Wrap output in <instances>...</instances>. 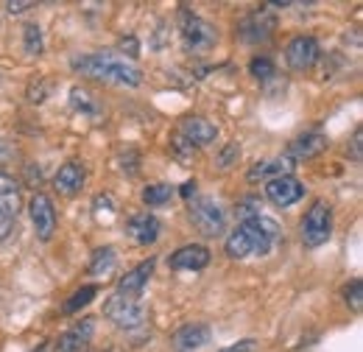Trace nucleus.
Here are the masks:
<instances>
[{
  "mask_svg": "<svg viewBox=\"0 0 363 352\" xmlns=\"http://www.w3.org/2000/svg\"><path fill=\"white\" fill-rule=\"evenodd\" d=\"M70 67L82 76H90L95 82H106V84H118V87H140L143 84V70L112 50L73 56Z\"/></svg>",
  "mask_w": 363,
  "mask_h": 352,
  "instance_id": "obj_1",
  "label": "nucleus"
},
{
  "mask_svg": "<svg viewBox=\"0 0 363 352\" xmlns=\"http://www.w3.org/2000/svg\"><path fill=\"white\" fill-rule=\"evenodd\" d=\"M179 31H182V45L187 53H207L210 48H216L218 43V28L213 23H207L204 17L199 14H190V11H179Z\"/></svg>",
  "mask_w": 363,
  "mask_h": 352,
  "instance_id": "obj_2",
  "label": "nucleus"
},
{
  "mask_svg": "<svg viewBox=\"0 0 363 352\" xmlns=\"http://www.w3.org/2000/svg\"><path fill=\"white\" fill-rule=\"evenodd\" d=\"M190 224L204 235V238H216L227 229V210L221 207V202L210 199V196H201L196 202H190Z\"/></svg>",
  "mask_w": 363,
  "mask_h": 352,
  "instance_id": "obj_3",
  "label": "nucleus"
},
{
  "mask_svg": "<svg viewBox=\"0 0 363 352\" xmlns=\"http://www.w3.org/2000/svg\"><path fill=\"white\" fill-rule=\"evenodd\" d=\"M330 235H333V210L324 199H316L302 219V243L308 249H318L321 243L330 241Z\"/></svg>",
  "mask_w": 363,
  "mask_h": 352,
  "instance_id": "obj_4",
  "label": "nucleus"
},
{
  "mask_svg": "<svg viewBox=\"0 0 363 352\" xmlns=\"http://www.w3.org/2000/svg\"><path fill=\"white\" fill-rule=\"evenodd\" d=\"M104 316L121 327V330H137L145 324V305L135 299V297H121V294H112L106 302H104Z\"/></svg>",
  "mask_w": 363,
  "mask_h": 352,
  "instance_id": "obj_5",
  "label": "nucleus"
},
{
  "mask_svg": "<svg viewBox=\"0 0 363 352\" xmlns=\"http://www.w3.org/2000/svg\"><path fill=\"white\" fill-rule=\"evenodd\" d=\"M238 229L246 235V241L252 246V255H269L274 249V243L282 238L279 224L274 219H269V216H255V219L240 221Z\"/></svg>",
  "mask_w": 363,
  "mask_h": 352,
  "instance_id": "obj_6",
  "label": "nucleus"
},
{
  "mask_svg": "<svg viewBox=\"0 0 363 352\" xmlns=\"http://www.w3.org/2000/svg\"><path fill=\"white\" fill-rule=\"evenodd\" d=\"M17 213H20V185L9 174H0V241L11 235Z\"/></svg>",
  "mask_w": 363,
  "mask_h": 352,
  "instance_id": "obj_7",
  "label": "nucleus"
},
{
  "mask_svg": "<svg viewBox=\"0 0 363 352\" xmlns=\"http://www.w3.org/2000/svg\"><path fill=\"white\" fill-rule=\"evenodd\" d=\"M318 56H321V48L313 37H294L291 43L285 45V62H288V67L291 70H296V73H305V70H311L313 65L318 62Z\"/></svg>",
  "mask_w": 363,
  "mask_h": 352,
  "instance_id": "obj_8",
  "label": "nucleus"
},
{
  "mask_svg": "<svg viewBox=\"0 0 363 352\" xmlns=\"http://www.w3.org/2000/svg\"><path fill=\"white\" fill-rule=\"evenodd\" d=\"M305 185L296 179V176H277L272 182H266V196H269V202L277 204V207H291V204H296L302 196H305Z\"/></svg>",
  "mask_w": 363,
  "mask_h": 352,
  "instance_id": "obj_9",
  "label": "nucleus"
},
{
  "mask_svg": "<svg viewBox=\"0 0 363 352\" xmlns=\"http://www.w3.org/2000/svg\"><path fill=\"white\" fill-rule=\"evenodd\" d=\"M28 210H31V224H34V229H37V238H40V241H50L53 232H56V210H53V202L48 199L45 193H34Z\"/></svg>",
  "mask_w": 363,
  "mask_h": 352,
  "instance_id": "obj_10",
  "label": "nucleus"
},
{
  "mask_svg": "<svg viewBox=\"0 0 363 352\" xmlns=\"http://www.w3.org/2000/svg\"><path fill=\"white\" fill-rule=\"evenodd\" d=\"M126 235L140 246H151L162 235V221L157 219L154 213H137V216L126 221Z\"/></svg>",
  "mask_w": 363,
  "mask_h": 352,
  "instance_id": "obj_11",
  "label": "nucleus"
},
{
  "mask_svg": "<svg viewBox=\"0 0 363 352\" xmlns=\"http://www.w3.org/2000/svg\"><path fill=\"white\" fill-rule=\"evenodd\" d=\"M324 148H327V134L305 132V134H299L296 140H291V143H288L285 157H288L291 163H305V160H313V157H318Z\"/></svg>",
  "mask_w": 363,
  "mask_h": 352,
  "instance_id": "obj_12",
  "label": "nucleus"
},
{
  "mask_svg": "<svg viewBox=\"0 0 363 352\" xmlns=\"http://www.w3.org/2000/svg\"><path fill=\"white\" fill-rule=\"evenodd\" d=\"M190 145H210V143H216V137H218V126L216 123H210L207 118H201V115H187L184 121L179 123V132Z\"/></svg>",
  "mask_w": 363,
  "mask_h": 352,
  "instance_id": "obj_13",
  "label": "nucleus"
},
{
  "mask_svg": "<svg viewBox=\"0 0 363 352\" xmlns=\"http://www.w3.org/2000/svg\"><path fill=\"white\" fill-rule=\"evenodd\" d=\"M168 265L174 271H201L210 265V249L201 243H187L168 258Z\"/></svg>",
  "mask_w": 363,
  "mask_h": 352,
  "instance_id": "obj_14",
  "label": "nucleus"
},
{
  "mask_svg": "<svg viewBox=\"0 0 363 352\" xmlns=\"http://www.w3.org/2000/svg\"><path fill=\"white\" fill-rule=\"evenodd\" d=\"M92 333H95V321L92 319H82L79 324H73L70 330H65L56 341L53 352H84L90 344Z\"/></svg>",
  "mask_w": 363,
  "mask_h": 352,
  "instance_id": "obj_15",
  "label": "nucleus"
},
{
  "mask_svg": "<svg viewBox=\"0 0 363 352\" xmlns=\"http://www.w3.org/2000/svg\"><path fill=\"white\" fill-rule=\"evenodd\" d=\"M272 31H274V20L269 17L266 9H255V11L240 23V28H238L240 40H246V43H266V40L272 37Z\"/></svg>",
  "mask_w": 363,
  "mask_h": 352,
  "instance_id": "obj_16",
  "label": "nucleus"
},
{
  "mask_svg": "<svg viewBox=\"0 0 363 352\" xmlns=\"http://www.w3.org/2000/svg\"><path fill=\"white\" fill-rule=\"evenodd\" d=\"M154 265H157V260L151 258V260H145V263L135 265L132 271H126L121 280H118V294L121 297H140L143 294V288L148 285V280L154 277Z\"/></svg>",
  "mask_w": 363,
  "mask_h": 352,
  "instance_id": "obj_17",
  "label": "nucleus"
},
{
  "mask_svg": "<svg viewBox=\"0 0 363 352\" xmlns=\"http://www.w3.org/2000/svg\"><path fill=\"white\" fill-rule=\"evenodd\" d=\"M294 168H296V163H291L285 154L282 157H274V160H263V163H255L252 168H249V174L246 179L255 185V182H272L277 176H291L294 174Z\"/></svg>",
  "mask_w": 363,
  "mask_h": 352,
  "instance_id": "obj_18",
  "label": "nucleus"
},
{
  "mask_svg": "<svg viewBox=\"0 0 363 352\" xmlns=\"http://www.w3.org/2000/svg\"><path fill=\"white\" fill-rule=\"evenodd\" d=\"M210 341H213V330L207 324H184L174 336V344L182 352H193L199 350V347H207Z\"/></svg>",
  "mask_w": 363,
  "mask_h": 352,
  "instance_id": "obj_19",
  "label": "nucleus"
},
{
  "mask_svg": "<svg viewBox=\"0 0 363 352\" xmlns=\"http://www.w3.org/2000/svg\"><path fill=\"white\" fill-rule=\"evenodd\" d=\"M84 179H87V171H84V165H82V163H65V165L59 168V174L53 176V185H56V190H59V193L73 196V193H79V190H82Z\"/></svg>",
  "mask_w": 363,
  "mask_h": 352,
  "instance_id": "obj_20",
  "label": "nucleus"
},
{
  "mask_svg": "<svg viewBox=\"0 0 363 352\" xmlns=\"http://www.w3.org/2000/svg\"><path fill=\"white\" fill-rule=\"evenodd\" d=\"M115 263H118L115 249H112V246H101V249H95V252H92L90 274L92 277H106V274H112V271H115Z\"/></svg>",
  "mask_w": 363,
  "mask_h": 352,
  "instance_id": "obj_21",
  "label": "nucleus"
},
{
  "mask_svg": "<svg viewBox=\"0 0 363 352\" xmlns=\"http://www.w3.org/2000/svg\"><path fill=\"white\" fill-rule=\"evenodd\" d=\"M224 249H227V255L232 260H243V258H252V246H249V241H246V235L235 226L232 232H229L227 243H224Z\"/></svg>",
  "mask_w": 363,
  "mask_h": 352,
  "instance_id": "obj_22",
  "label": "nucleus"
},
{
  "mask_svg": "<svg viewBox=\"0 0 363 352\" xmlns=\"http://www.w3.org/2000/svg\"><path fill=\"white\" fill-rule=\"evenodd\" d=\"M174 185H165V182H157V185H148L145 190H143V202L148 204V207H160V204H165V202H171L174 199Z\"/></svg>",
  "mask_w": 363,
  "mask_h": 352,
  "instance_id": "obj_23",
  "label": "nucleus"
},
{
  "mask_svg": "<svg viewBox=\"0 0 363 352\" xmlns=\"http://www.w3.org/2000/svg\"><path fill=\"white\" fill-rule=\"evenodd\" d=\"M98 297V285H82L79 291H73L70 294V299L65 302V313H79L82 308H87L92 299Z\"/></svg>",
  "mask_w": 363,
  "mask_h": 352,
  "instance_id": "obj_24",
  "label": "nucleus"
},
{
  "mask_svg": "<svg viewBox=\"0 0 363 352\" xmlns=\"http://www.w3.org/2000/svg\"><path fill=\"white\" fill-rule=\"evenodd\" d=\"M23 48L28 56H40L43 53V28L37 23H28L23 28Z\"/></svg>",
  "mask_w": 363,
  "mask_h": 352,
  "instance_id": "obj_25",
  "label": "nucleus"
},
{
  "mask_svg": "<svg viewBox=\"0 0 363 352\" xmlns=\"http://www.w3.org/2000/svg\"><path fill=\"white\" fill-rule=\"evenodd\" d=\"M249 73H252L257 82H272L274 76H277V67H274V62L269 56H255V59L249 62Z\"/></svg>",
  "mask_w": 363,
  "mask_h": 352,
  "instance_id": "obj_26",
  "label": "nucleus"
},
{
  "mask_svg": "<svg viewBox=\"0 0 363 352\" xmlns=\"http://www.w3.org/2000/svg\"><path fill=\"white\" fill-rule=\"evenodd\" d=\"M238 160H240V143H238V140H229L227 145L218 151L216 165H218L221 171H229L232 165H238Z\"/></svg>",
  "mask_w": 363,
  "mask_h": 352,
  "instance_id": "obj_27",
  "label": "nucleus"
},
{
  "mask_svg": "<svg viewBox=\"0 0 363 352\" xmlns=\"http://www.w3.org/2000/svg\"><path fill=\"white\" fill-rule=\"evenodd\" d=\"M70 106L76 109V112H84V115H95V101H92V95L87 89L82 87H73L70 89Z\"/></svg>",
  "mask_w": 363,
  "mask_h": 352,
  "instance_id": "obj_28",
  "label": "nucleus"
},
{
  "mask_svg": "<svg viewBox=\"0 0 363 352\" xmlns=\"http://www.w3.org/2000/svg\"><path fill=\"white\" fill-rule=\"evenodd\" d=\"M344 299H347V305L355 310V313H361V308H363V280L361 277H355V280L344 288Z\"/></svg>",
  "mask_w": 363,
  "mask_h": 352,
  "instance_id": "obj_29",
  "label": "nucleus"
},
{
  "mask_svg": "<svg viewBox=\"0 0 363 352\" xmlns=\"http://www.w3.org/2000/svg\"><path fill=\"white\" fill-rule=\"evenodd\" d=\"M260 210H263L260 199L249 196V199H240V202H238V210H235V213L240 216V221H246V219H255V216H263Z\"/></svg>",
  "mask_w": 363,
  "mask_h": 352,
  "instance_id": "obj_30",
  "label": "nucleus"
},
{
  "mask_svg": "<svg viewBox=\"0 0 363 352\" xmlns=\"http://www.w3.org/2000/svg\"><path fill=\"white\" fill-rule=\"evenodd\" d=\"M171 151H174V157L182 160V163H187V160H193V154H196V145H190L182 134H174V140H171Z\"/></svg>",
  "mask_w": 363,
  "mask_h": 352,
  "instance_id": "obj_31",
  "label": "nucleus"
},
{
  "mask_svg": "<svg viewBox=\"0 0 363 352\" xmlns=\"http://www.w3.org/2000/svg\"><path fill=\"white\" fill-rule=\"evenodd\" d=\"M28 9H34V0H17V3L9 0V3H6V11H9V14H23V11H28Z\"/></svg>",
  "mask_w": 363,
  "mask_h": 352,
  "instance_id": "obj_32",
  "label": "nucleus"
},
{
  "mask_svg": "<svg viewBox=\"0 0 363 352\" xmlns=\"http://www.w3.org/2000/svg\"><path fill=\"white\" fill-rule=\"evenodd\" d=\"M361 140H363V129H355V134H352V143H350V154H352V163H361L363 154H361Z\"/></svg>",
  "mask_w": 363,
  "mask_h": 352,
  "instance_id": "obj_33",
  "label": "nucleus"
},
{
  "mask_svg": "<svg viewBox=\"0 0 363 352\" xmlns=\"http://www.w3.org/2000/svg\"><path fill=\"white\" fill-rule=\"evenodd\" d=\"M45 95H48V84H31V89H28V101L31 104H43L45 101Z\"/></svg>",
  "mask_w": 363,
  "mask_h": 352,
  "instance_id": "obj_34",
  "label": "nucleus"
},
{
  "mask_svg": "<svg viewBox=\"0 0 363 352\" xmlns=\"http://www.w3.org/2000/svg\"><path fill=\"white\" fill-rule=\"evenodd\" d=\"M255 350V341L252 339H243V341H238V344H232V347H224V350L218 352H252Z\"/></svg>",
  "mask_w": 363,
  "mask_h": 352,
  "instance_id": "obj_35",
  "label": "nucleus"
},
{
  "mask_svg": "<svg viewBox=\"0 0 363 352\" xmlns=\"http://www.w3.org/2000/svg\"><path fill=\"white\" fill-rule=\"evenodd\" d=\"M179 193H182V196H184V199H190V196L196 193V179H187V182L182 185V190H179Z\"/></svg>",
  "mask_w": 363,
  "mask_h": 352,
  "instance_id": "obj_36",
  "label": "nucleus"
},
{
  "mask_svg": "<svg viewBox=\"0 0 363 352\" xmlns=\"http://www.w3.org/2000/svg\"><path fill=\"white\" fill-rule=\"evenodd\" d=\"M34 352H45V347H37V350H34Z\"/></svg>",
  "mask_w": 363,
  "mask_h": 352,
  "instance_id": "obj_37",
  "label": "nucleus"
}]
</instances>
